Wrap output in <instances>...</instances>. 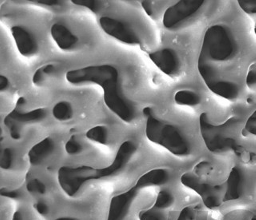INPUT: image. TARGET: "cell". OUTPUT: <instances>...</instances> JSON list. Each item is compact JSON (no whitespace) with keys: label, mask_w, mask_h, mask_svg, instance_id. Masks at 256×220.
<instances>
[{"label":"cell","mask_w":256,"mask_h":220,"mask_svg":"<svg viewBox=\"0 0 256 220\" xmlns=\"http://www.w3.org/2000/svg\"><path fill=\"white\" fill-rule=\"evenodd\" d=\"M66 78L73 85L98 84L104 90V102L114 114L125 122H132L134 110L121 90L120 73L112 65H97L69 70Z\"/></svg>","instance_id":"obj_1"},{"label":"cell","mask_w":256,"mask_h":220,"mask_svg":"<svg viewBox=\"0 0 256 220\" xmlns=\"http://www.w3.org/2000/svg\"><path fill=\"white\" fill-rule=\"evenodd\" d=\"M136 150L137 148L134 142L132 141L124 142L120 146L114 162L110 166L102 169H96L88 166L78 168L62 166L58 170L60 186L68 196H74L86 182L108 178L117 174L130 161Z\"/></svg>","instance_id":"obj_2"},{"label":"cell","mask_w":256,"mask_h":220,"mask_svg":"<svg viewBox=\"0 0 256 220\" xmlns=\"http://www.w3.org/2000/svg\"><path fill=\"white\" fill-rule=\"evenodd\" d=\"M146 118V136L150 142L164 146L176 156L190 154V144L178 128L158 120L154 114Z\"/></svg>","instance_id":"obj_3"},{"label":"cell","mask_w":256,"mask_h":220,"mask_svg":"<svg viewBox=\"0 0 256 220\" xmlns=\"http://www.w3.org/2000/svg\"><path fill=\"white\" fill-rule=\"evenodd\" d=\"M236 52L237 46L230 30L222 25H213L205 33L200 57L210 62H226L234 58Z\"/></svg>","instance_id":"obj_4"},{"label":"cell","mask_w":256,"mask_h":220,"mask_svg":"<svg viewBox=\"0 0 256 220\" xmlns=\"http://www.w3.org/2000/svg\"><path fill=\"white\" fill-rule=\"evenodd\" d=\"M238 121L240 120L236 117H232L225 124L216 126L210 124L206 113L201 114L200 117V132L208 150L214 153L236 150L238 144L233 137L228 134V132L238 124Z\"/></svg>","instance_id":"obj_5"},{"label":"cell","mask_w":256,"mask_h":220,"mask_svg":"<svg viewBox=\"0 0 256 220\" xmlns=\"http://www.w3.org/2000/svg\"><path fill=\"white\" fill-rule=\"evenodd\" d=\"M26 101L24 97H20L16 102V108L4 118V124L10 132L13 140L21 138V128L22 124L40 122L46 117V110L44 108H38L29 112H22V108L26 105Z\"/></svg>","instance_id":"obj_6"},{"label":"cell","mask_w":256,"mask_h":220,"mask_svg":"<svg viewBox=\"0 0 256 220\" xmlns=\"http://www.w3.org/2000/svg\"><path fill=\"white\" fill-rule=\"evenodd\" d=\"M205 1L204 0H182L165 12L162 20L164 26L166 29H174L185 22L188 18L196 16Z\"/></svg>","instance_id":"obj_7"},{"label":"cell","mask_w":256,"mask_h":220,"mask_svg":"<svg viewBox=\"0 0 256 220\" xmlns=\"http://www.w3.org/2000/svg\"><path fill=\"white\" fill-rule=\"evenodd\" d=\"M181 182L184 186L197 192L202 197L206 208L213 209L218 208L222 204L218 196V192L222 190V186H212L190 173L184 174L181 178Z\"/></svg>","instance_id":"obj_8"},{"label":"cell","mask_w":256,"mask_h":220,"mask_svg":"<svg viewBox=\"0 0 256 220\" xmlns=\"http://www.w3.org/2000/svg\"><path fill=\"white\" fill-rule=\"evenodd\" d=\"M100 26L106 34L128 45H140V38L132 28L125 22L104 16L100 20Z\"/></svg>","instance_id":"obj_9"},{"label":"cell","mask_w":256,"mask_h":220,"mask_svg":"<svg viewBox=\"0 0 256 220\" xmlns=\"http://www.w3.org/2000/svg\"><path fill=\"white\" fill-rule=\"evenodd\" d=\"M150 60L162 73L169 76L178 74L180 68V60L176 52L170 48H165L149 54Z\"/></svg>","instance_id":"obj_10"},{"label":"cell","mask_w":256,"mask_h":220,"mask_svg":"<svg viewBox=\"0 0 256 220\" xmlns=\"http://www.w3.org/2000/svg\"><path fill=\"white\" fill-rule=\"evenodd\" d=\"M138 190L140 189L134 186L126 193L114 196L110 202L108 220H124L138 194Z\"/></svg>","instance_id":"obj_11"},{"label":"cell","mask_w":256,"mask_h":220,"mask_svg":"<svg viewBox=\"0 0 256 220\" xmlns=\"http://www.w3.org/2000/svg\"><path fill=\"white\" fill-rule=\"evenodd\" d=\"M10 32L20 54L24 57H30L37 54L38 42L29 30L22 26H14Z\"/></svg>","instance_id":"obj_12"},{"label":"cell","mask_w":256,"mask_h":220,"mask_svg":"<svg viewBox=\"0 0 256 220\" xmlns=\"http://www.w3.org/2000/svg\"><path fill=\"white\" fill-rule=\"evenodd\" d=\"M50 34L57 46L61 50H72L78 44V37L62 24H54L50 29Z\"/></svg>","instance_id":"obj_13"},{"label":"cell","mask_w":256,"mask_h":220,"mask_svg":"<svg viewBox=\"0 0 256 220\" xmlns=\"http://www.w3.org/2000/svg\"><path fill=\"white\" fill-rule=\"evenodd\" d=\"M244 177L240 168H234L226 182V190L224 202L237 200L242 196L244 189Z\"/></svg>","instance_id":"obj_14"},{"label":"cell","mask_w":256,"mask_h":220,"mask_svg":"<svg viewBox=\"0 0 256 220\" xmlns=\"http://www.w3.org/2000/svg\"><path fill=\"white\" fill-rule=\"evenodd\" d=\"M56 148L54 140L50 137L34 145L28 153V158L33 166H38L52 154Z\"/></svg>","instance_id":"obj_15"},{"label":"cell","mask_w":256,"mask_h":220,"mask_svg":"<svg viewBox=\"0 0 256 220\" xmlns=\"http://www.w3.org/2000/svg\"><path fill=\"white\" fill-rule=\"evenodd\" d=\"M170 174L165 169H154L140 177L136 186L140 190L152 186H160L168 182Z\"/></svg>","instance_id":"obj_16"},{"label":"cell","mask_w":256,"mask_h":220,"mask_svg":"<svg viewBox=\"0 0 256 220\" xmlns=\"http://www.w3.org/2000/svg\"><path fill=\"white\" fill-rule=\"evenodd\" d=\"M208 88L214 94L228 100H236L240 94L238 85L226 80H220L212 84Z\"/></svg>","instance_id":"obj_17"},{"label":"cell","mask_w":256,"mask_h":220,"mask_svg":"<svg viewBox=\"0 0 256 220\" xmlns=\"http://www.w3.org/2000/svg\"><path fill=\"white\" fill-rule=\"evenodd\" d=\"M174 101L180 106H197L201 102L198 94L190 90H180L174 96Z\"/></svg>","instance_id":"obj_18"},{"label":"cell","mask_w":256,"mask_h":220,"mask_svg":"<svg viewBox=\"0 0 256 220\" xmlns=\"http://www.w3.org/2000/svg\"><path fill=\"white\" fill-rule=\"evenodd\" d=\"M52 114L56 120L65 122L68 120H72L74 116L73 108L70 102L62 101V102H58L53 108Z\"/></svg>","instance_id":"obj_19"},{"label":"cell","mask_w":256,"mask_h":220,"mask_svg":"<svg viewBox=\"0 0 256 220\" xmlns=\"http://www.w3.org/2000/svg\"><path fill=\"white\" fill-rule=\"evenodd\" d=\"M86 138L97 144L106 145L108 142V130L106 126H97L86 132Z\"/></svg>","instance_id":"obj_20"},{"label":"cell","mask_w":256,"mask_h":220,"mask_svg":"<svg viewBox=\"0 0 256 220\" xmlns=\"http://www.w3.org/2000/svg\"><path fill=\"white\" fill-rule=\"evenodd\" d=\"M174 196H172V193L166 192V190H162L158 194L154 208L160 209V210L170 208L174 202Z\"/></svg>","instance_id":"obj_21"},{"label":"cell","mask_w":256,"mask_h":220,"mask_svg":"<svg viewBox=\"0 0 256 220\" xmlns=\"http://www.w3.org/2000/svg\"><path fill=\"white\" fill-rule=\"evenodd\" d=\"M28 192L32 194H40L44 196L46 193V188L45 184L40 180L34 178L30 180L26 186Z\"/></svg>","instance_id":"obj_22"},{"label":"cell","mask_w":256,"mask_h":220,"mask_svg":"<svg viewBox=\"0 0 256 220\" xmlns=\"http://www.w3.org/2000/svg\"><path fill=\"white\" fill-rule=\"evenodd\" d=\"M14 161V152L10 148H6L2 152L0 166L4 170H10Z\"/></svg>","instance_id":"obj_23"},{"label":"cell","mask_w":256,"mask_h":220,"mask_svg":"<svg viewBox=\"0 0 256 220\" xmlns=\"http://www.w3.org/2000/svg\"><path fill=\"white\" fill-rule=\"evenodd\" d=\"M65 148H66V152H68V154H70V156H76V154H80L84 150L82 145L77 141V140L74 138V136L68 140Z\"/></svg>","instance_id":"obj_24"},{"label":"cell","mask_w":256,"mask_h":220,"mask_svg":"<svg viewBox=\"0 0 256 220\" xmlns=\"http://www.w3.org/2000/svg\"><path fill=\"white\" fill-rule=\"evenodd\" d=\"M72 2L77 6L86 8L94 13H98L101 6L100 1L96 0H72Z\"/></svg>","instance_id":"obj_25"},{"label":"cell","mask_w":256,"mask_h":220,"mask_svg":"<svg viewBox=\"0 0 256 220\" xmlns=\"http://www.w3.org/2000/svg\"><path fill=\"white\" fill-rule=\"evenodd\" d=\"M248 134L256 136V110L249 117L242 130V136H248Z\"/></svg>","instance_id":"obj_26"},{"label":"cell","mask_w":256,"mask_h":220,"mask_svg":"<svg viewBox=\"0 0 256 220\" xmlns=\"http://www.w3.org/2000/svg\"><path fill=\"white\" fill-rule=\"evenodd\" d=\"M238 5L245 13L256 14V0H238Z\"/></svg>","instance_id":"obj_27"},{"label":"cell","mask_w":256,"mask_h":220,"mask_svg":"<svg viewBox=\"0 0 256 220\" xmlns=\"http://www.w3.org/2000/svg\"><path fill=\"white\" fill-rule=\"evenodd\" d=\"M140 220H166V218L160 212H156V210H148V212H142V214H140Z\"/></svg>","instance_id":"obj_28"},{"label":"cell","mask_w":256,"mask_h":220,"mask_svg":"<svg viewBox=\"0 0 256 220\" xmlns=\"http://www.w3.org/2000/svg\"><path fill=\"white\" fill-rule=\"evenodd\" d=\"M212 169L210 162H201L196 166V173L200 176H202L204 174H208Z\"/></svg>","instance_id":"obj_29"},{"label":"cell","mask_w":256,"mask_h":220,"mask_svg":"<svg viewBox=\"0 0 256 220\" xmlns=\"http://www.w3.org/2000/svg\"><path fill=\"white\" fill-rule=\"evenodd\" d=\"M196 218L194 210L192 208H184L180 214L178 220H194Z\"/></svg>","instance_id":"obj_30"},{"label":"cell","mask_w":256,"mask_h":220,"mask_svg":"<svg viewBox=\"0 0 256 220\" xmlns=\"http://www.w3.org/2000/svg\"><path fill=\"white\" fill-rule=\"evenodd\" d=\"M44 76H45V74H44V69H42V68H40L34 72V76L32 78V82L36 86H40L44 82Z\"/></svg>","instance_id":"obj_31"},{"label":"cell","mask_w":256,"mask_h":220,"mask_svg":"<svg viewBox=\"0 0 256 220\" xmlns=\"http://www.w3.org/2000/svg\"><path fill=\"white\" fill-rule=\"evenodd\" d=\"M246 84L249 88L254 86L256 84V69L253 66L250 68L246 76Z\"/></svg>","instance_id":"obj_32"},{"label":"cell","mask_w":256,"mask_h":220,"mask_svg":"<svg viewBox=\"0 0 256 220\" xmlns=\"http://www.w3.org/2000/svg\"><path fill=\"white\" fill-rule=\"evenodd\" d=\"M32 2H36L38 4H42V5H45V6H60L62 4L61 1L58 0H33Z\"/></svg>","instance_id":"obj_33"},{"label":"cell","mask_w":256,"mask_h":220,"mask_svg":"<svg viewBox=\"0 0 256 220\" xmlns=\"http://www.w3.org/2000/svg\"><path fill=\"white\" fill-rule=\"evenodd\" d=\"M36 209L42 216H46L49 213V212H50L49 208H48V205L45 202H38L36 205Z\"/></svg>","instance_id":"obj_34"},{"label":"cell","mask_w":256,"mask_h":220,"mask_svg":"<svg viewBox=\"0 0 256 220\" xmlns=\"http://www.w3.org/2000/svg\"><path fill=\"white\" fill-rule=\"evenodd\" d=\"M10 86V82L6 77L0 76V92H4Z\"/></svg>","instance_id":"obj_35"},{"label":"cell","mask_w":256,"mask_h":220,"mask_svg":"<svg viewBox=\"0 0 256 220\" xmlns=\"http://www.w3.org/2000/svg\"><path fill=\"white\" fill-rule=\"evenodd\" d=\"M142 6L148 16H150V17L153 16V14H154V12H153V8H152V2H150V1H142Z\"/></svg>","instance_id":"obj_36"},{"label":"cell","mask_w":256,"mask_h":220,"mask_svg":"<svg viewBox=\"0 0 256 220\" xmlns=\"http://www.w3.org/2000/svg\"><path fill=\"white\" fill-rule=\"evenodd\" d=\"M42 69H44L45 76H48V74H52V73H54V70H56V66L53 64H48L46 66H42Z\"/></svg>","instance_id":"obj_37"},{"label":"cell","mask_w":256,"mask_h":220,"mask_svg":"<svg viewBox=\"0 0 256 220\" xmlns=\"http://www.w3.org/2000/svg\"><path fill=\"white\" fill-rule=\"evenodd\" d=\"M142 112H144V114L146 118H148L149 116H152V114H154L153 113V110H152V108H145L144 109V110H142Z\"/></svg>","instance_id":"obj_38"},{"label":"cell","mask_w":256,"mask_h":220,"mask_svg":"<svg viewBox=\"0 0 256 220\" xmlns=\"http://www.w3.org/2000/svg\"><path fill=\"white\" fill-rule=\"evenodd\" d=\"M12 220H24V216H22V213L20 212H16Z\"/></svg>","instance_id":"obj_39"},{"label":"cell","mask_w":256,"mask_h":220,"mask_svg":"<svg viewBox=\"0 0 256 220\" xmlns=\"http://www.w3.org/2000/svg\"><path fill=\"white\" fill-rule=\"evenodd\" d=\"M74 220V218H58V220Z\"/></svg>","instance_id":"obj_40"},{"label":"cell","mask_w":256,"mask_h":220,"mask_svg":"<svg viewBox=\"0 0 256 220\" xmlns=\"http://www.w3.org/2000/svg\"><path fill=\"white\" fill-rule=\"evenodd\" d=\"M254 33H256V28H254Z\"/></svg>","instance_id":"obj_41"},{"label":"cell","mask_w":256,"mask_h":220,"mask_svg":"<svg viewBox=\"0 0 256 220\" xmlns=\"http://www.w3.org/2000/svg\"><path fill=\"white\" fill-rule=\"evenodd\" d=\"M252 220H256V217H254V218H252Z\"/></svg>","instance_id":"obj_42"}]
</instances>
